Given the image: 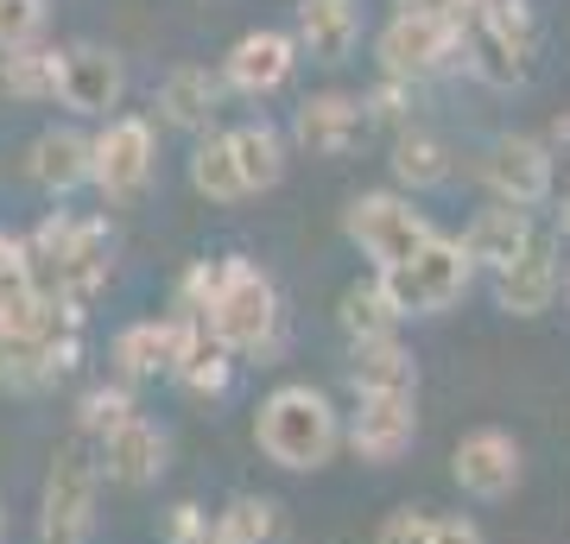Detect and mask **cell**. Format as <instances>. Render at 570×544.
Masks as SVG:
<instances>
[{
  "label": "cell",
  "mask_w": 570,
  "mask_h": 544,
  "mask_svg": "<svg viewBox=\"0 0 570 544\" xmlns=\"http://www.w3.org/2000/svg\"><path fill=\"white\" fill-rule=\"evenodd\" d=\"M254 449L273 468H285V475H317L343 449V412H336V399L324 386L285 380L254 412Z\"/></svg>",
  "instance_id": "cell-1"
},
{
  "label": "cell",
  "mask_w": 570,
  "mask_h": 544,
  "mask_svg": "<svg viewBox=\"0 0 570 544\" xmlns=\"http://www.w3.org/2000/svg\"><path fill=\"white\" fill-rule=\"evenodd\" d=\"M204 329L228 355H273L285 336V304H279L273 273L261 260H247V254H223L216 260V298H209Z\"/></svg>",
  "instance_id": "cell-2"
},
{
  "label": "cell",
  "mask_w": 570,
  "mask_h": 544,
  "mask_svg": "<svg viewBox=\"0 0 570 544\" xmlns=\"http://www.w3.org/2000/svg\"><path fill=\"white\" fill-rule=\"evenodd\" d=\"M539 58V13L532 0H482L463 13V70H475L494 89L532 77Z\"/></svg>",
  "instance_id": "cell-3"
},
{
  "label": "cell",
  "mask_w": 570,
  "mask_h": 544,
  "mask_svg": "<svg viewBox=\"0 0 570 544\" xmlns=\"http://www.w3.org/2000/svg\"><path fill=\"white\" fill-rule=\"evenodd\" d=\"M374 279H381L387 304L400 310V323H406V317H444L450 304H463L469 285H475V266H469V254L450 235H431L412 260L387 266Z\"/></svg>",
  "instance_id": "cell-4"
},
{
  "label": "cell",
  "mask_w": 570,
  "mask_h": 544,
  "mask_svg": "<svg viewBox=\"0 0 570 544\" xmlns=\"http://www.w3.org/2000/svg\"><path fill=\"white\" fill-rule=\"evenodd\" d=\"M343 235L362 247L367 273H387V266L412 260L438 228H431V216L406 197V190H362V197H348V209H343Z\"/></svg>",
  "instance_id": "cell-5"
},
{
  "label": "cell",
  "mask_w": 570,
  "mask_h": 544,
  "mask_svg": "<svg viewBox=\"0 0 570 544\" xmlns=\"http://www.w3.org/2000/svg\"><path fill=\"white\" fill-rule=\"evenodd\" d=\"M374 63L393 82H425L438 70H456L463 63V20H444V13H393L381 26V39H374Z\"/></svg>",
  "instance_id": "cell-6"
},
{
  "label": "cell",
  "mask_w": 570,
  "mask_h": 544,
  "mask_svg": "<svg viewBox=\"0 0 570 544\" xmlns=\"http://www.w3.org/2000/svg\"><path fill=\"white\" fill-rule=\"evenodd\" d=\"M96 494H102V468L77 437V444H63L51 456V475H45V494H39V544H89Z\"/></svg>",
  "instance_id": "cell-7"
},
{
  "label": "cell",
  "mask_w": 570,
  "mask_h": 544,
  "mask_svg": "<svg viewBox=\"0 0 570 544\" xmlns=\"http://www.w3.org/2000/svg\"><path fill=\"white\" fill-rule=\"evenodd\" d=\"M159 171V133L146 115H108L102 133H89V184L102 202H134Z\"/></svg>",
  "instance_id": "cell-8"
},
{
  "label": "cell",
  "mask_w": 570,
  "mask_h": 544,
  "mask_svg": "<svg viewBox=\"0 0 570 544\" xmlns=\"http://www.w3.org/2000/svg\"><path fill=\"white\" fill-rule=\"evenodd\" d=\"M121 96H127L121 51H108L96 39L58 44V89H51L58 108H70L77 121H108V115H121Z\"/></svg>",
  "instance_id": "cell-9"
},
{
  "label": "cell",
  "mask_w": 570,
  "mask_h": 544,
  "mask_svg": "<svg viewBox=\"0 0 570 544\" xmlns=\"http://www.w3.org/2000/svg\"><path fill=\"white\" fill-rule=\"evenodd\" d=\"M520 475H527V449L501 424H475L450 449V482L463 487L469 501H508L520 487Z\"/></svg>",
  "instance_id": "cell-10"
},
{
  "label": "cell",
  "mask_w": 570,
  "mask_h": 544,
  "mask_svg": "<svg viewBox=\"0 0 570 544\" xmlns=\"http://www.w3.org/2000/svg\"><path fill=\"white\" fill-rule=\"evenodd\" d=\"M419 444V393H362L343 412V449L362 463H400Z\"/></svg>",
  "instance_id": "cell-11"
},
{
  "label": "cell",
  "mask_w": 570,
  "mask_h": 544,
  "mask_svg": "<svg viewBox=\"0 0 570 544\" xmlns=\"http://www.w3.org/2000/svg\"><path fill=\"white\" fill-rule=\"evenodd\" d=\"M482 184L494 190V202H508V209H539L551 202V184H558V159H551L546 140H532V133H501V140L482 152Z\"/></svg>",
  "instance_id": "cell-12"
},
{
  "label": "cell",
  "mask_w": 570,
  "mask_h": 544,
  "mask_svg": "<svg viewBox=\"0 0 570 544\" xmlns=\"http://www.w3.org/2000/svg\"><path fill=\"white\" fill-rule=\"evenodd\" d=\"M292 70H298V44H292V32H279V26H254V32H242V39L228 44L223 58V89H235V96L247 101H266L279 96L285 82H292Z\"/></svg>",
  "instance_id": "cell-13"
},
{
  "label": "cell",
  "mask_w": 570,
  "mask_h": 544,
  "mask_svg": "<svg viewBox=\"0 0 570 544\" xmlns=\"http://www.w3.org/2000/svg\"><path fill=\"white\" fill-rule=\"evenodd\" d=\"M564 291V260H558V235H532L520 260L494 273V310L501 317H546Z\"/></svg>",
  "instance_id": "cell-14"
},
{
  "label": "cell",
  "mask_w": 570,
  "mask_h": 544,
  "mask_svg": "<svg viewBox=\"0 0 570 544\" xmlns=\"http://www.w3.org/2000/svg\"><path fill=\"white\" fill-rule=\"evenodd\" d=\"M362 140H367V115L362 96H348V89H317L292 115V146L311 152V159H348Z\"/></svg>",
  "instance_id": "cell-15"
},
{
  "label": "cell",
  "mask_w": 570,
  "mask_h": 544,
  "mask_svg": "<svg viewBox=\"0 0 570 544\" xmlns=\"http://www.w3.org/2000/svg\"><path fill=\"white\" fill-rule=\"evenodd\" d=\"M96 468H102L115 487H153L165 468H171V437H165V424L134 412V418L115 424L102 444H96Z\"/></svg>",
  "instance_id": "cell-16"
},
{
  "label": "cell",
  "mask_w": 570,
  "mask_h": 544,
  "mask_svg": "<svg viewBox=\"0 0 570 544\" xmlns=\"http://www.w3.org/2000/svg\"><path fill=\"white\" fill-rule=\"evenodd\" d=\"M292 44L311 63H348L362 44V0H298L292 7Z\"/></svg>",
  "instance_id": "cell-17"
},
{
  "label": "cell",
  "mask_w": 570,
  "mask_h": 544,
  "mask_svg": "<svg viewBox=\"0 0 570 544\" xmlns=\"http://www.w3.org/2000/svg\"><path fill=\"white\" fill-rule=\"evenodd\" d=\"M108 273H115V228H108L102 216H89V222H77V235H70V254H63V266H58L51 298H63L70 310L89 317V304L102 298Z\"/></svg>",
  "instance_id": "cell-18"
},
{
  "label": "cell",
  "mask_w": 570,
  "mask_h": 544,
  "mask_svg": "<svg viewBox=\"0 0 570 544\" xmlns=\"http://www.w3.org/2000/svg\"><path fill=\"white\" fill-rule=\"evenodd\" d=\"M153 108H159L165 127H178V133H209L216 121V108H223V77L209 70V63H171L153 89Z\"/></svg>",
  "instance_id": "cell-19"
},
{
  "label": "cell",
  "mask_w": 570,
  "mask_h": 544,
  "mask_svg": "<svg viewBox=\"0 0 570 544\" xmlns=\"http://www.w3.org/2000/svg\"><path fill=\"white\" fill-rule=\"evenodd\" d=\"M178 348H184V317H140L127 323L121 336H115V374L121 386L134 380H171V367H178Z\"/></svg>",
  "instance_id": "cell-20"
},
{
  "label": "cell",
  "mask_w": 570,
  "mask_h": 544,
  "mask_svg": "<svg viewBox=\"0 0 570 544\" xmlns=\"http://www.w3.org/2000/svg\"><path fill=\"white\" fill-rule=\"evenodd\" d=\"M26 178L39 184L45 197H77L89 184V133L82 127H45L39 140L26 146Z\"/></svg>",
  "instance_id": "cell-21"
},
{
  "label": "cell",
  "mask_w": 570,
  "mask_h": 544,
  "mask_svg": "<svg viewBox=\"0 0 570 544\" xmlns=\"http://www.w3.org/2000/svg\"><path fill=\"white\" fill-rule=\"evenodd\" d=\"M532 235H539V228H532L527 209L489 202V209H482V216L463 228V235H456V247L469 254V266H475V273H489V279H494V273H501L508 260H520V247H527Z\"/></svg>",
  "instance_id": "cell-22"
},
{
  "label": "cell",
  "mask_w": 570,
  "mask_h": 544,
  "mask_svg": "<svg viewBox=\"0 0 570 544\" xmlns=\"http://www.w3.org/2000/svg\"><path fill=\"white\" fill-rule=\"evenodd\" d=\"M82 355V336H58V343H0V393H45L58 386Z\"/></svg>",
  "instance_id": "cell-23"
},
{
  "label": "cell",
  "mask_w": 570,
  "mask_h": 544,
  "mask_svg": "<svg viewBox=\"0 0 570 544\" xmlns=\"http://www.w3.org/2000/svg\"><path fill=\"white\" fill-rule=\"evenodd\" d=\"M393 184L406 190V197H425V190H444L450 171H456V152H450L444 133H431V127H400L393 133Z\"/></svg>",
  "instance_id": "cell-24"
},
{
  "label": "cell",
  "mask_w": 570,
  "mask_h": 544,
  "mask_svg": "<svg viewBox=\"0 0 570 544\" xmlns=\"http://www.w3.org/2000/svg\"><path fill=\"white\" fill-rule=\"evenodd\" d=\"M348 393H419V362L400 336H374V343H348Z\"/></svg>",
  "instance_id": "cell-25"
},
{
  "label": "cell",
  "mask_w": 570,
  "mask_h": 544,
  "mask_svg": "<svg viewBox=\"0 0 570 544\" xmlns=\"http://www.w3.org/2000/svg\"><path fill=\"white\" fill-rule=\"evenodd\" d=\"M171 380H178L190 399H223L228 380H235V355H228L216 336H209L204 323L184 317V348H178V367H171Z\"/></svg>",
  "instance_id": "cell-26"
},
{
  "label": "cell",
  "mask_w": 570,
  "mask_h": 544,
  "mask_svg": "<svg viewBox=\"0 0 570 544\" xmlns=\"http://www.w3.org/2000/svg\"><path fill=\"white\" fill-rule=\"evenodd\" d=\"M228 159H235V171H242L247 197H261V190H273V184L285 178V133L273 121L228 127Z\"/></svg>",
  "instance_id": "cell-27"
},
{
  "label": "cell",
  "mask_w": 570,
  "mask_h": 544,
  "mask_svg": "<svg viewBox=\"0 0 570 544\" xmlns=\"http://www.w3.org/2000/svg\"><path fill=\"white\" fill-rule=\"evenodd\" d=\"M209 544H285V506L273 494H235L209 520Z\"/></svg>",
  "instance_id": "cell-28"
},
{
  "label": "cell",
  "mask_w": 570,
  "mask_h": 544,
  "mask_svg": "<svg viewBox=\"0 0 570 544\" xmlns=\"http://www.w3.org/2000/svg\"><path fill=\"white\" fill-rule=\"evenodd\" d=\"M336 329H343L348 343H374V336H400V310L387 304L381 279L367 273V279L343 285V298H336Z\"/></svg>",
  "instance_id": "cell-29"
},
{
  "label": "cell",
  "mask_w": 570,
  "mask_h": 544,
  "mask_svg": "<svg viewBox=\"0 0 570 544\" xmlns=\"http://www.w3.org/2000/svg\"><path fill=\"white\" fill-rule=\"evenodd\" d=\"M190 190L197 197H209V202H242L247 190H242V171H235V159H228V133H197V146H190Z\"/></svg>",
  "instance_id": "cell-30"
},
{
  "label": "cell",
  "mask_w": 570,
  "mask_h": 544,
  "mask_svg": "<svg viewBox=\"0 0 570 544\" xmlns=\"http://www.w3.org/2000/svg\"><path fill=\"white\" fill-rule=\"evenodd\" d=\"M58 89V44H26L0 58V96L13 101H51Z\"/></svg>",
  "instance_id": "cell-31"
},
{
  "label": "cell",
  "mask_w": 570,
  "mask_h": 544,
  "mask_svg": "<svg viewBox=\"0 0 570 544\" xmlns=\"http://www.w3.org/2000/svg\"><path fill=\"white\" fill-rule=\"evenodd\" d=\"M134 412H140V405H134V386H89V393H82L77 399V437H89V444H102L108 431H115V424H127L134 418Z\"/></svg>",
  "instance_id": "cell-32"
},
{
  "label": "cell",
  "mask_w": 570,
  "mask_h": 544,
  "mask_svg": "<svg viewBox=\"0 0 570 544\" xmlns=\"http://www.w3.org/2000/svg\"><path fill=\"white\" fill-rule=\"evenodd\" d=\"M45 26H51V0H0V58L45 44Z\"/></svg>",
  "instance_id": "cell-33"
},
{
  "label": "cell",
  "mask_w": 570,
  "mask_h": 544,
  "mask_svg": "<svg viewBox=\"0 0 570 544\" xmlns=\"http://www.w3.org/2000/svg\"><path fill=\"white\" fill-rule=\"evenodd\" d=\"M362 115H367V127H412V82H393V77H381L374 89L362 96Z\"/></svg>",
  "instance_id": "cell-34"
},
{
  "label": "cell",
  "mask_w": 570,
  "mask_h": 544,
  "mask_svg": "<svg viewBox=\"0 0 570 544\" xmlns=\"http://www.w3.org/2000/svg\"><path fill=\"white\" fill-rule=\"evenodd\" d=\"M26 291H39V285H32V266H26V241L0 228V304L26 298Z\"/></svg>",
  "instance_id": "cell-35"
},
{
  "label": "cell",
  "mask_w": 570,
  "mask_h": 544,
  "mask_svg": "<svg viewBox=\"0 0 570 544\" xmlns=\"http://www.w3.org/2000/svg\"><path fill=\"white\" fill-rule=\"evenodd\" d=\"M374 544H431V506H393Z\"/></svg>",
  "instance_id": "cell-36"
},
{
  "label": "cell",
  "mask_w": 570,
  "mask_h": 544,
  "mask_svg": "<svg viewBox=\"0 0 570 544\" xmlns=\"http://www.w3.org/2000/svg\"><path fill=\"white\" fill-rule=\"evenodd\" d=\"M431 544H489V532L469 513H431Z\"/></svg>",
  "instance_id": "cell-37"
},
{
  "label": "cell",
  "mask_w": 570,
  "mask_h": 544,
  "mask_svg": "<svg viewBox=\"0 0 570 544\" xmlns=\"http://www.w3.org/2000/svg\"><path fill=\"white\" fill-rule=\"evenodd\" d=\"M546 146H570V108L551 121V133H546Z\"/></svg>",
  "instance_id": "cell-38"
},
{
  "label": "cell",
  "mask_w": 570,
  "mask_h": 544,
  "mask_svg": "<svg viewBox=\"0 0 570 544\" xmlns=\"http://www.w3.org/2000/svg\"><path fill=\"white\" fill-rule=\"evenodd\" d=\"M558 235L570 241V190H564V209H558Z\"/></svg>",
  "instance_id": "cell-39"
},
{
  "label": "cell",
  "mask_w": 570,
  "mask_h": 544,
  "mask_svg": "<svg viewBox=\"0 0 570 544\" xmlns=\"http://www.w3.org/2000/svg\"><path fill=\"white\" fill-rule=\"evenodd\" d=\"M0 544H7V501H0Z\"/></svg>",
  "instance_id": "cell-40"
},
{
  "label": "cell",
  "mask_w": 570,
  "mask_h": 544,
  "mask_svg": "<svg viewBox=\"0 0 570 544\" xmlns=\"http://www.w3.org/2000/svg\"><path fill=\"white\" fill-rule=\"evenodd\" d=\"M564 298H570V273H564Z\"/></svg>",
  "instance_id": "cell-41"
},
{
  "label": "cell",
  "mask_w": 570,
  "mask_h": 544,
  "mask_svg": "<svg viewBox=\"0 0 570 544\" xmlns=\"http://www.w3.org/2000/svg\"><path fill=\"white\" fill-rule=\"evenodd\" d=\"M463 7H482V0H463Z\"/></svg>",
  "instance_id": "cell-42"
}]
</instances>
